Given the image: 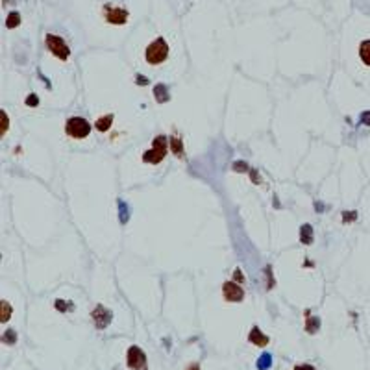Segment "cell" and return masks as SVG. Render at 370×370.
I'll return each mask as SVG.
<instances>
[{
    "instance_id": "4316f807",
    "label": "cell",
    "mask_w": 370,
    "mask_h": 370,
    "mask_svg": "<svg viewBox=\"0 0 370 370\" xmlns=\"http://www.w3.org/2000/svg\"><path fill=\"white\" fill-rule=\"evenodd\" d=\"M243 279H245V278H243V272H241V270L237 269V270H235V281H239V283H241Z\"/></svg>"
},
{
    "instance_id": "9c48e42d",
    "label": "cell",
    "mask_w": 370,
    "mask_h": 370,
    "mask_svg": "<svg viewBox=\"0 0 370 370\" xmlns=\"http://www.w3.org/2000/svg\"><path fill=\"white\" fill-rule=\"evenodd\" d=\"M250 342L252 344H255V346H267L269 344V337L267 335H263V332L255 326V328H252V332H250Z\"/></svg>"
},
{
    "instance_id": "8992f818",
    "label": "cell",
    "mask_w": 370,
    "mask_h": 370,
    "mask_svg": "<svg viewBox=\"0 0 370 370\" xmlns=\"http://www.w3.org/2000/svg\"><path fill=\"white\" fill-rule=\"evenodd\" d=\"M224 291V298L228 302H241L245 298V291L241 289V285H237L235 281H226L222 287Z\"/></svg>"
},
{
    "instance_id": "f546056e",
    "label": "cell",
    "mask_w": 370,
    "mask_h": 370,
    "mask_svg": "<svg viewBox=\"0 0 370 370\" xmlns=\"http://www.w3.org/2000/svg\"><path fill=\"white\" fill-rule=\"evenodd\" d=\"M189 370H200V367H198V365H193V367H189Z\"/></svg>"
},
{
    "instance_id": "44dd1931",
    "label": "cell",
    "mask_w": 370,
    "mask_h": 370,
    "mask_svg": "<svg viewBox=\"0 0 370 370\" xmlns=\"http://www.w3.org/2000/svg\"><path fill=\"white\" fill-rule=\"evenodd\" d=\"M119 206H121V213H123V215H121V220H123V222H126V220H128V208L124 209V202H121Z\"/></svg>"
},
{
    "instance_id": "e0dca14e",
    "label": "cell",
    "mask_w": 370,
    "mask_h": 370,
    "mask_svg": "<svg viewBox=\"0 0 370 370\" xmlns=\"http://www.w3.org/2000/svg\"><path fill=\"white\" fill-rule=\"evenodd\" d=\"M19 21H21L19 13H17V11H13V13H9L8 19H6V26H8V28H15L17 24H19Z\"/></svg>"
},
{
    "instance_id": "7a4b0ae2",
    "label": "cell",
    "mask_w": 370,
    "mask_h": 370,
    "mask_svg": "<svg viewBox=\"0 0 370 370\" xmlns=\"http://www.w3.org/2000/svg\"><path fill=\"white\" fill-rule=\"evenodd\" d=\"M65 131H67V135H70V137L84 139L91 133V124L87 123L85 119H82V117H72L65 124Z\"/></svg>"
},
{
    "instance_id": "484cf974",
    "label": "cell",
    "mask_w": 370,
    "mask_h": 370,
    "mask_svg": "<svg viewBox=\"0 0 370 370\" xmlns=\"http://www.w3.org/2000/svg\"><path fill=\"white\" fill-rule=\"evenodd\" d=\"M354 218H355L354 211H350V213H344V222H348V220H354Z\"/></svg>"
},
{
    "instance_id": "277c9868",
    "label": "cell",
    "mask_w": 370,
    "mask_h": 370,
    "mask_svg": "<svg viewBox=\"0 0 370 370\" xmlns=\"http://www.w3.org/2000/svg\"><path fill=\"white\" fill-rule=\"evenodd\" d=\"M46 48H48L56 58H60V60H67L70 56V48L65 45V41H63L60 35L48 33V35H46Z\"/></svg>"
},
{
    "instance_id": "d4e9b609",
    "label": "cell",
    "mask_w": 370,
    "mask_h": 370,
    "mask_svg": "<svg viewBox=\"0 0 370 370\" xmlns=\"http://www.w3.org/2000/svg\"><path fill=\"white\" fill-rule=\"evenodd\" d=\"M294 370H315V367L313 365H298V367H294Z\"/></svg>"
},
{
    "instance_id": "30bf717a",
    "label": "cell",
    "mask_w": 370,
    "mask_h": 370,
    "mask_svg": "<svg viewBox=\"0 0 370 370\" xmlns=\"http://www.w3.org/2000/svg\"><path fill=\"white\" fill-rule=\"evenodd\" d=\"M359 58L363 60L365 65L370 67V39L369 41H363L361 45H359Z\"/></svg>"
},
{
    "instance_id": "5bb4252c",
    "label": "cell",
    "mask_w": 370,
    "mask_h": 370,
    "mask_svg": "<svg viewBox=\"0 0 370 370\" xmlns=\"http://www.w3.org/2000/svg\"><path fill=\"white\" fill-rule=\"evenodd\" d=\"M270 365H272V355H270V354H263L261 357L257 359V369H259V370L270 369Z\"/></svg>"
},
{
    "instance_id": "52a82bcc",
    "label": "cell",
    "mask_w": 370,
    "mask_h": 370,
    "mask_svg": "<svg viewBox=\"0 0 370 370\" xmlns=\"http://www.w3.org/2000/svg\"><path fill=\"white\" fill-rule=\"evenodd\" d=\"M91 318H92V324L98 328V330H104L106 326H108L109 322H111V313H109L106 308H102V306H96V309L91 313Z\"/></svg>"
},
{
    "instance_id": "ac0fdd59",
    "label": "cell",
    "mask_w": 370,
    "mask_h": 370,
    "mask_svg": "<svg viewBox=\"0 0 370 370\" xmlns=\"http://www.w3.org/2000/svg\"><path fill=\"white\" fill-rule=\"evenodd\" d=\"M56 309H58V311H72V309H74V306H72L70 302L56 300Z\"/></svg>"
},
{
    "instance_id": "3957f363",
    "label": "cell",
    "mask_w": 370,
    "mask_h": 370,
    "mask_svg": "<svg viewBox=\"0 0 370 370\" xmlns=\"http://www.w3.org/2000/svg\"><path fill=\"white\" fill-rule=\"evenodd\" d=\"M167 137L165 135H159V137L154 139V147H152V150H148V152H145L143 154V161L145 163H161L163 157L167 155Z\"/></svg>"
},
{
    "instance_id": "9a60e30c",
    "label": "cell",
    "mask_w": 370,
    "mask_h": 370,
    "mask_svg": "<svg viewBox=\"0 0 370 370\" xmlns=\"http://www.w3.org/2000/svg\"><path fill=\"white\" fill-rule=\"evenodd\" d=\"M170 148L178 157H184V150H182V141L178 137H170Z\"/></svg>"
},
{
    "instance_id": "6da1fadb",
    "label": "cell",
    "mask_w": 370,
    "mask_h": 370,
    "mask_svg": "<svg viewBox=\"0 0 370 370\" xmlns=\"http://www.w3.org/2000/svg\"><path fill=\"white\" fill-rule=\"evenodd\" d=\"M167 56H169V45L163 37H157L155 41H152L147 46V52H145V58L150 65H159L167 60Z\"/></svg>"
},
{
    "instance_id": "ba28073f",
    "label": "cell",
    "mask_w": 370,
    "mask_h": 370,
    "mask_svg": "<svg viewBox=\"0 0 370 370\" xmlns=\"http://www.w3.org/2000/svg\"><path fill=\"white\" fill-rule=\"evenodd\" d=\"M106 19L111 24H124L128 21V11L123 8H113V6H106Z\"/></svg>"
},
{
    "instance_id": "7402d4cb",
    "label": "cell",
    "mask_w": 370,
    "mask_h": 370,
    "mask_svg": "<svg viewBox=\"0 0 370 370\" xmlns=\"http://www.w3.org/2000/svg\"><path fill=\"white\" fill-rule=\"evenodd\" d=\"M0 117H2V135L6 133V128H8V119H6V111H2L0 113Z\"/></svg>"
},
{
    "instance_id": "ffe728a7",
    "label": "cell",
    "mask_w": 370,
    "mask_h": 370,
    "mask_svg": "<svg viewBox=\"0 0 370 370\" xmlns=\"http://www.w3.org/2000/svg\"><path fill=\"white\" fill-rule=\"evenodd\" d=\"M17 340V335H15V332H6V335H4V342H9V344H13Z\"/></svg>"
},
{
    "instance_id": "4fadbf2b",
    "label": "cell",
    "mask_w": 370,
    "mask_h": 370,
    "mask_svg": "<svg viewBox=\"0 0 370 370\" xmlns=\"http://www.w3.org/2000/svg\"><path fill=\"white\" fill-rule=\"evenodd\" d=\"M154 94H155V98H157V102L169 100V92H167V87H165V85H155Z\"/></svg>"
},
{
    "instance_id": "2e32d148",
    "label": "cell",
    "mask_w": 370,
    "mask_h": 370,
    "mask_svg": "<svg viewBox=\"0 0 370 370\" xmlns=\"http://www.w3.org/2000/svg\"><path fill=\"white\" fill-rule=\"evenodd\" d=\"M318 328H320V320L315 318V316H309L308 324H306V330H308L309 333H315V332H318Z\"/></svg>"
},
{
    "instance_id": "8fae6325",
    "label": "cell",
    "mask_w": 370,
    "mask_h": 370,
    "mask_svg": "<svg viewBox=\"0 0 370 370\" xmlns=\"http://www.w3.org/2000/svg\"><path fill=\"white\" fill-rule=\"evenodd\" d=\"M300 241L304 243V245H311V243H313V228H311L309 224H306V226H302V230H300Z\"/></svg>"
},
{
    "instance_id": "7c38bea8",
    "label": "cell",
    "mask_w": 370,
    "mask_h": 370,
    "mask_svg": "<svg viewBox=\"0 0 370 370\" xmlns=\"http://www.w3.org/2000/svg\"><path fill=\"white\" fill-rule=\"evenodd\" d=\"M111 124H113V115H106V117H102V119H98L94 126H96L98 131H108Z\"/></svg>"
},
{
    "instance_id": "603a6c76",
    "label": "cell",
    "mask_w": 370,
    "mask_h": 370,
    "mask_svg": "<svg viewBox=\"0 0 370 370\" xmlns=\"http://www.w3.org/2000/svg\"><path fill=\"white\" fill-rule=\"evenodd\" d=\"M26 104H28V106H37L39 104L37 96H35V94H30V96L26 98Z\"/></svg>"
},
{
    "instance_id": "f1b7e54d",
    "label": "cell",
    "mask_w": 370,
    "mask_h": 370,
    "mask_svg": "<svg viewBox=\"0 0 370 370\" xmlns=\"http://www.w3.org/2000/svg\"><path fill=\"white\" fill-rule=\"evenodd\" d=\"M233 169H245V170H247V165H245V163H235V165H233Z\"/></svg>"
},
{
    "instance_id": "83f0119b",
    "label": "cell",
    "mask_w": 370,
    "mask_h": 370,
    "mask_svg": "<svg viewBox=\"0 0 370 370\" xmlns=\"http://www.w3.org/2000/svg\"><path fill=\"white\" fill-rule=\"evenodd\" d=\"M135 80H137V84H139V85H147V84H148V80H147L145 76H137Z\"/></svg>"
},
{
    "instance_id": "d6986e66",
    "label": "cell",
    "mask_w": 370,
    "mask_h": 370,
    "mask_svg": "<svg viewBox=\"0 0 370 370\" xmlns=\"http://www.w3.org/2000/svg\"><path fill=\"white\" fill-rule=\"evenodd\" d=\"M9 315H11V308H9V304H8V302H2V316H0V320H2V322L9 320Z\"/></svg>"
},
{
    "instance_id": "5b68a950",
    "label": "cell",
    "mask_w": 370,
    "mask_h": 370,
    "mask_svg": "<svg viewBox=\"0 0 370 370\" xmlns=\"http://www.w3.org/2000/svg\"><path fill=\"white\" fill-rule=\"evenodd\" d=\"M126 357H128V367L131 370H143L147 367V355L139 346H131Z\"/></svg>"
},
{
    "instance_id": "cb8c5ba5",
    "label": "cell",
    "mask_w": 370,
    "mask_h": 370,
    "mask_svg": "<svg viewBox=\"0 0 370 370\" xmlns=\"http://www.w3.org/2000/svg\"><path fill=\"white\" fill-rule=\"evenodd\" d=\"M361 123L367 124V126H370V111H365L361 115Z\"/></svg>"
}]
</instances>
